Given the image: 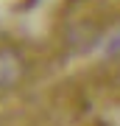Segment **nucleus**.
Segmentation results:
<instances>
[{
    "instance_id": "1",
    "label": "nucleus",
    "mask_w": 120,
    "mask_h": 126,
    "mask_svg": "<svg viewBox=\"0 0 120 126\" xmlns=\"http://www.w3.org/2000/svg\"><path fill=\"white\" fill-rule=\"evenodd\" d=\"M22 59L17 50L11 48H0V90H9L22 79Z\"/></svg>"
}]
</instances>
